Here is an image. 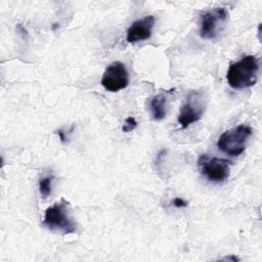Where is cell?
<instances>
[{
  "label": "cell",
  "instance_id": "cell-1",
  "mask_svg": "<svg viewBox=\"0 0 262 262\" xmlns=\"http://www.w3.org/2000/svg\"><path fill=\"white\" fill-rule=\"evenodd\" d=\"M259 74V61L255 55H245L231 63L227 70L226 80L233 89H245L256 84Z\"/></svg>",
  "mask_w": 262,
  "mask_h": 262
},
{
  "label": "cell",
  "instance_id": "cell-2",
  "mask_svg": "<svg viewBox=\"0 0 262 262\" xmlns=\"http://www.w3.org/2000/svg\"><path fill=\"white\" fill-rule=\"evenodd\" d=\"M42 224L47 229L62 234L74 233L77 229V224L69 213V204L64 200H60L45 210Z\"/></svg>",
  "mask_w": 262,
  "mask_h": 262
},
{
  "label": "cell",
  "instance_id": "cell-3",
  "mask_svg": "<svg viewBox=\"0 0 262 262\" xmlns=\"http://www.w3.org/2000/svg\"><path fill=\"white\" fill-rule=\"evenodd\" d=\"M252 135V128L247 125H238L223 132L218 140V148L228 156L237 157L246 149V144Z\"/></svg>",
  "mask_w": 262,
  "mask_h": 262
},
{
  "label": "cell",
  "instance_id": "cell-4",
  "mask_svg": "<svg viewBox=\"0 0 262 262\" xmlns=\"http://www.w3.org/2000/svg\"><path fill=\"white\" fill-rule=\"evenodd\" d=\"M205 110L206 102L204 94L201 91H191L179 112L178 123L185 129L189 125L198 122L203 117Z\"/></svg>",
  "mask_w": 262,
  "mask_h": 262
},
{
  "label": "cell",
  "instance_id": "cell-5",
  "mask_svg": "<svg viewBox=\"0 0 262 262\" xmlns=\"http://www.w3.org/2000/svg\"><path fill=\"white\" fill-rule=\"evenodd\" d=\"M198 164L202 174L212 182H222L229 176V164L226 159L217 157L210 158L207 155H202L199 158Z\"/></svg>",
  "mask_w": 262,
  "mask_h": 262
},
{
  "label": "cell",
  "instance_id": "cell-6",
  "mask_svg": "<svg viewBox=\"0 0 262 262\" xmlns=\"http://www.w3.org/2000/svg\"><path fill=\"white\" fill-rule=\"evenodd\" d=\"M129 84V74L125 64L121 61H114L104 70L101 85L110 92H118Z\"/></svg>",
  "mask_w": 262,
  "mask_h": 262
},
{
  "label": "cell",
  "instance_id": "cell-7",
  "mask_svg": "<svg viewBox=\"0 0 262 262\" xmlns=\"http://www.w3.org/2000/svg\"><path fill=\"white\" fill-rule=\"evenodd\" d=\"M227 11L223 7H218L213 10L207 11L201 17V29L200 36L203 39H214L216 38L219 27L227 18Z\"/></svg>",
  "mask_w": 262,
  "mask_h": 262
},
{
  "label": "cell",
  "instance_id": "cell-8",
  "mask_svg": "<svg viewBox=\"0 0 262 262\" xmlns=\"http://www.w3.org/2000/svg\"><path fill=\"white\" fill-rule=\"evenodd\" d=\"M155 26V17L147 15L132 23L126 33V39L129 43H137L150 38Z\"/></svg>",
  "mask_w": 262,
  "mask_h": 262
},
{
  "label": "cell",
  "instance_id": "cell-9",
  "mask_svg": "<svg viewBox=\"0 0 262 262\" xmlns=\"http://www.w3.org/2000/svg\"><path fill=\"white\" fill-rule=\"evenodd\" d=\"M150 113L155 121H161L166 117L167 113V96L165 93H159L150 99Z\"/></svg>",
  "mask_w": 262,
  "mask_h": 262
},
{
  "label": "cell",
  "instance_id": "cell-10",
  "mask_svg": "<svg viewBox=\"0 0 262 262\" xmlns=\"http://www.w3.org/2000/svg\"><path fill=\"white\" fill-rule=\"evenodd\" d=\"M53 178L54 177L52 175H48L39 180V191L44 199L49 196L51 193V184H52Z\"/></svg>",
  "mask_w": 262,
  "mask_h": 262
},
{
  "label": "cell",
  "instance_id": "cell-11",
  "mask_svg": "<svg viewBox=\"0 0 262 262\" xmlns=\"http://www.w3.org/2000/svg\"><path fill=\"white\" fill-rule=\"evenodd\" d=\"M137 127V121L133 117H128L122 126L123 132H130Z\"/></svg>",
  "mask_w": 262,
  "mask_h": 262
},
{
  "label": "cell",
  "instance_id": "cell-12",
  "mask_svg": "<svg viewBox=\"0 0 262 262\" xmlns=\"http://www.w3.org/2000/svg\"><path fill=\"white\" fill-rule=\"evenodd\" d=\"M173 205H174V207H176V208H184V207L187 206V203H186L184 200L180 199V198H175V199L173 200Z\"/></svg>",
  "mask_w": 262,
  "mask_h": 262
},
{
  "label": "cell",
  "instance_id": "cell-13",
  "mask_svg": "<svg viewBox=\"0 0 262 262\" xmlns=\"http://www.w3.org/2000/svg\"><path fill=\"white\" fill-rule=\"evenodd\" d=\"M57 134L59 135V138H60V140H61V142H67L68 141V139H69V136H68V132H64L63 130H61V129H59L58 131H57Z\"/></svg>",
  "mask_w": 262,
  "mask_h": 262
}]
</instances>
